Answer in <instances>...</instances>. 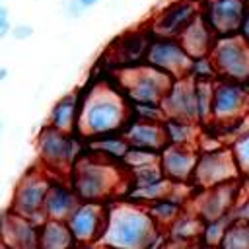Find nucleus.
I'll return each mask as SVG.
<instances>
[{"instance_id": "1", "label": "nucleus", "mask_w": 249, "mask_h": 249, "mask_svg": "<svg viewBox=\"0 0 249 249\" xmlns=\"http://www.w3.org/2000/svg\"><path fill=\"white\" fill-rule=\"evenodd\" d=\"M165 239V230L150 218L146 206L124 200L109 206L107 226L97 245L115 249H160Z\"/></svg>"}, {"instance_id": "2", "label": "nucleus", "mask_w": 249, "mask_h": 249, "mask_svg": "<svg viewBox=\"0 0 249 249\" xmlns=\"http://www.w3.org/2000/svg\"><path fill=\"white\" fill-rule=\"evenodd\" d=\"M130 121L128 99L123 97L111 86L99 84L89 89L82 99L78 130L86 138H97L105 134L123 132Z\"/></svg>"}, {"instance_id": "3", "label": "nucleus", "mask_w": 249, "mask_h": 249, "mask_svg": "<svg viewBox=\"0 0 249 249\" xmlns=\"http://www.w3.org/2000/svg\"><path fill=\"white\" fill-rule=\"evenodd\" d=\"M70 185L82 202H105L128 187V173L101 156H78L70 167Z\"/></svg>"}, {"instance_id": "4", "label": "nucleus", "mask_w": 249, "mask_h": 249, "mask_svg": "<svg viewBox=\"0 0 249 249\" xmlns=\"http://www.w3.org/2000/svg\"><path fill=\"white\" fill-rule=\"evenodd\" d=\"M171 84V76L146 62L121 72V86L128 103H161Z\"/></svg>"}, {"instance_id": "5", "label": "nucleus", "mask_w": 249, "mask_h": 249, "mask_svg": "<svg viewBox=\"0 0 249 249\" xmlns=\"http://www.w3.org/2000/svg\"><path fill=\"white\" fill-rule=\"evenodd\" d=\"M239 165L230 146H216L208 150H198V161L193 175V191L208 189L220 183L241 179Z\"/></svg>"}, {"instance_id": "6", "label": "nucleus", "mask_w": 249, "mask_h": 249, "mask_svg": "<svg viewBox=\"0 0 249 249\" xmlns=\"http://www.w3.org/2000/svg\"><path fill=\"white\" fill-rule=\"evenodd\" d=\"M243 198H245L243 183H241V179H233V181L220 183V185H214L208 189L193 191V198H191L189 206L204 222H210V220L231 214Z\"/></svg>"}, {"instance_id": "7", "label": "nucleus", "mask_w": 249, "mask_h": 249, "mask_svg": "<svg viewBox=\"0 0 249 249\" xmlns=\"http://www.w3.org/2000/svg\"><path fill=\"white\" fill-rule=\"evenodd\" d=\"M37 156L45 169L62 171L70 169L78 160V142L72 132H62L51 124L43 126L37 134Z\"/></svg>"}, {"instance_id": "8", "label": "nucleus", "mask_w": 249, "mask_h": 249, "mask_svg": "<svg viewBox=\"0 0 249 249\" xmlns=\"http://www.w3.org/2000/svg\"><path fill=\"white\" fill-rule=\"evenodd\" d=\"M51 181L53 177L49 173L29 169L16 185V191L12 196V210L41 224L45 220L43 204H45V196L51 187Z\"/></svg>"}, {"instance_id": "9", "label": "nucleus", "mask_w": 249, "mask_h": 249, "mask_svg": "<svg viewBox=\"0 0 249 249\" xmlns=\"http://www.w3.org/2000/svg\"><path fill=\"white\" fill-rule=\"evenodd\" d=\"M220 78L249 84V45L237 35L218 37L212 49Z\"/></svg>"}, {"instance_id": "10", "label": "nucleus", "mask_w": 249, "mask_h": 249, "mask_svg": "<svg viewBox=\"0 0 249 249\" xmlns=\"http://www.w3.org/2000/svg\"><path fill=\"white\" fill-rule=\"evenodd\" d=\"M191 62H193V56L185 51V47L181 45L179 39L154 35L150 49H148L146 64H150V66L158 68L160 72L177 80V78H185L189 74Z\"/></svg>"}, {"instance_id": "11", "label": "nucleus", "mask_w": 249, "mask_h": 249, "mask_svg": "<svg viewBox=\"0 0 249 249\" xmlns=\"http://www.w3.org/2000/svg\"><path fill=\"white\" fill-rule=\"evenodd\" d=\"M109 218V206L105 202H80L66 220L78 245H97L103 237Z\"/></svg>"}, {"instance_id": "12", "label": "nucleus", "mask_w": 249, "mask_h": 249, "mask_svg": "<svg viewBox=\"0 0 249 249\" xmlns=\"http://www.w3.org/2000/svg\"><path fill=\"white\" fill-rule=\"evenodd\" d=\"M202 14V0H173L165 4L150 21V29L158 37H175L179 35Z\"/></svg>"}, {"instance_id": "13", "label": "nucleus", "mask_w": 249, "mask_h": 249, "mask_svg": "<svg viewBox=\"0 0 249 249\" xmlns=\"http://www.w3.org/2000/svg\"><path fill=\"white\" fill-rule=\"evenodd\" d=\"M249 115V84L218 78L214 84L212 121L226 123Z\"/></svg>"}, {"instance_id": "14", "label": "nucleus", "mask_w": 249, "mask_h": 249, "mask_svg": "<svg viewBox=\"0 0 249 249\" xmlns=\"http://www.w3.org/2000/svg\"><path fill=\"white\" fill-rule=\"evenodd\" d=\"M249 12V0H202V18L218 37L237 35Z\"/></svg>"}, {"instance_id": "15", "label": "nucleus", "mask_w": 249, "mask_h": 249, "mask_svg": "<svg viewBox=\"0 0 249 249\" xmlns=\"http://www.w3.org/2000/svg\"><path fill=\"white\" fill-rule=\"evenodd\" d=\"M152 39H154V33L150 27L123 33L111 43V47L107 49V54L113 58V62L121 70L140 66L146 62Z\"/></svg>"}, {"instance_id": "16", "label": "nucleus", "mask_w": 249, "mask_h": 249, "mask_svg": "<svg viewBox=\"0 0 249 249\" xmlns=\"http://www.w3.org/2000/svg\"><path fill=\"white\" fill-rule=\"evenodd\" d=\"M198 161V148L189 146H165L160 152V165L163 175L173 183H193L195 167Z\"/></svg>"}, {"instance_id": "17", "label": "nucleus", "mask_w": 249, "mask_h": 249, "mask_svg": "<svg viewBox=\"0 0 249 249\" xmlns=\"http://www.w3.org/2000/svg\"><path fill=\"white\" fill-rule=\"evenodd\" d=\"M161 107L165 111V117H175V119L198 123L195 82L189 76L173 80L171 88L167 89L165 97L161 99Z\"/></svg>"}, {"instance_id": "18", "label": "nucleus", "mask_w": 249, "mask_h": 249, "mask_svg": "<svg viewBox=\"0 0 249 249\" xmlns=\"http://www.w3.org/2000/svg\"><path fill=\"white\" fill-rule=\"evenodd\" d=\"M0 241L14 249H41L39 247V224L10 210L0 230Z\"/></svg>"}, {"instance_id": "19", "label": "nucleus", "mask_w": 249, "mask_h": 249, "mask_svg": "<svg viewBox=\"0 0 249 249\" xmlns=\"http://www.w3.org/2000/svg\"><path fill=\"white\" fill-rule=\"evenodd\" d=\"M80 196L76 195L74 187L70 185V181L64 179H53L51 187L47 191L45 196V204H43V212L45 218H53V220H68L70 214L76 210V206L80 204Z\"/></svg>"}, {"instance_id": "20", "label": "nucleus", "mask_w": 249, "mask_h": 249, "mask_svg": "<svg viewBox=\"0 0 249 249\" xmlns=\"http://www.w3.org/2000/svg\"><path fill=\"white\" fill-rule=\"evenodd\" d=\"M123 134L128 140V144L136 146V148L161 152L167 146L165 132H163V123H148V121L130 119L126 123V126L123 128Z\"/></svg>"}, {"instance_id": "21", "label": "nucleus", "mask_w": 249, "mask_h": 249, "mask_svg": "<svg viewBox=\"0 0 249 249\" xmlns=\"http://www.w3.org/2000/svg\"><path fill=\"white\" fill-rule=\"evenodd\" d=\"M218 35L212 31V27L208 25V21L202 18V14L179 35L181 45L185 47V51L195 58V56H204L210 54L214 45H216Z\"/></svg>"}, {"instance_id": "22", "label": "nucleus", "mask_w": 249, "mask_h": 249, "mask_svg": "<svg viewBox=\"0 0 249 249\" xmlns=\"http://www.w3.org/2000/svg\"><path fill=\"white\" fill-rule=\"evenodd\" d=\"M202 231H204V220L191 208L187 206L175 222L165 230L167 239L171 241H181V243H200L202 241Z\"/></svg>"}, {"instance_id": "23", "label": "nucleus", "mask_w": 249, "mask_h": 249, "mask_svg": "<svg viewBox=\"0 0 249 249\" xmlns=\"http://www.w3.org/2000/svg\"><path fill=\"white\" fill-rule=\"evenodd\" d=\"M80 107H82V101L78 99L76 93L62 95L53 105V109L49 113V124L56 130L74 134L78 130V123H80Z\"/></svg>"}, {"instance_id": "24", "label": "nucleus", "mask_w": 249, "mask_h": 249, "mask_svg": "<svg viewBox=\"0 0 249 249\" xmlns=\"http://www.w3.org/2000/svg\"><path fill=\"white\" fill-rule=\"evenodd\" d=\"M163 132H165V140L169 146L198 148V142L202 136V124L195 121L167 117L163 121Z\"/></svg>"}, {"instance_id": "25", "label": "nucleus", "mask_w": 249, "mask_h": 249, "mask_svg": "<svg viewBox=\"0 0 249 249\" xmlns=\"http://www.w3.org/2000/svg\"><path fill=\"white\" fill-rule=\"evenodd\" d=\"M78 243L66 224V220L45 218L39 224V247L41 249H74Z\"/></svg>"}, {"instance_id": "26", "label": "nucleus", "mask_w": 249, "mask_h": 249, "mask_svg": "<svg viewBox=\"0 0 249 249\" xmlns=\"http://www.w3.org/2000/svg\"><path fill=\"white\" fill-rule=\"evenodd\" d=\"M173 185H175L173 181H169L167 177H163V179L154 181V183H148V185L128 187V191H126V195H124V200L134 202V204H140V206H148L150 202L167 196V195L171 193Z\"/></svg>"}, {"instance_id": "27", "label": "nucleus", "mask_w": 249, "mask_h": 249, "mask_svg": "<svg viewBox=\"0 0 249 249\" xmlns=\"http://www.w3.org/2000/svg\"><path fill=\"white\" fill-rule=\"evenodd\" d=\"M130 144L128 140L124 138V134H105V136H97V138H91V150L105 158V160H111V161H117V163H123L126 152H128Z\"/></svg>"}, {"instance_id": "28", "label": "nucleus", "mask_w": 249, "mask_h": 249, "mask_svg": "<svg viewBox=\"0 0 249 249\" xmlns=\"http://www.w3.org/2000/svg\"><path fill=\"white\" fill-rule=\"evenodd\" d=\"M214 84H216V82H195L196 111H198V123H200V124H206V123H210V121H212Z\"/></svg>"}, {"instance_id": "29", "label": "nucleus", "mask_w": 249, "mask_h": 249, "mask_svg": "<svg viewBox=\"0 0 249 249\" xmlns=\"http://www.w3.org/2000/svg\"><path fill=\"white\" fill-rule=\"evenodd\" d=\"M220 249H249V222L233 220L220 241Z\"/></svg>"}, {"instance_id": "30", "label": "nucleus", "mask_w": 249, "mask_h": 249, "mask_svg": "<svg viewBox=\"0 0 249 249\" xmlns=\"http://www.w3.org/2000/svg\"><path fill=\"white\" fill-rule=\"evenodd\" d=\"M193 82H216L220 78L216 62L212 58V54H204V56H195L187 74Z\"/></svg>"}, {"instance_id": "31", "label": "nucleus", "mask_w": 249, "mask_h": 249, "mask_svg": "<svg viewBox=\"0 0 249 249\" xmlns=\"http://www.w3.org/2000/svg\"><path fill=\"white\" fill-rule=\"evenodd\" d=\"M233 220H235V216H233V212H231V214H228V216H222V218L204 222L202 241H204V243H210V245H220L224 233L228 231V228L231 226Z\"/></svg>"}, {"instance_id": "32", "label": "nucleus", "mask_w": 249, "mask_h": 249, "mask_svg": "<svg viewBox=\"0 0 249 249\" xmlns=\"http://www.w3.org/2000/svg\"><path fill=\"white\" fill-rule=\"evenodd\" d=\"M130 105V119L148 121V123H163L165 111L161 103H128Z\"/></svg>"}, {"instance_id": "33", "label": "nucleus", "mask_w": 249, "mask_h": 249, "mask_svg": "<svg viewBox=\"0 0 249 249\" xmlns=\"http://www.w3.org/2000/svg\"><path fill=\"white\" fill-rule=\"evenodd\" d=\"M156 161H160V152L130 146L124 160H123V165H124V169H134V167L150 165V163H156Z\"/></svg>"}, {"instance_id": "34", "label": "nucleus", "mask_w": 249, "mask_h": 249, "mask_svg": "<svg viewBox=\"0 0 249 249\" xmlns=\"http://www.w3.org/2000/svg\"><path fill=\"white\" fill-rule=\"evenodd\" d=\"M230 148H231V152L235 156V161L239 165L241 175H249V132L239 136Z\"/></svg>"}, {"instance_id": "35", "label": "nucleus", "mask_w": 249, "mask_h": 249, "mask_svg": "<svg viewBox=\"0 0 249 249\" xmlns=\"http://www.w3.org/2000/svg\"><path fill=\"white\" fill-rule=\"evenodd\" d=\"M10 35H12L16 41H25V39H29V37L33 35V27H31L29 23H16V25H12Z\"/></svg>"}, {"instance_id": "36", "label": "nucleus", "mask_w": 249, "mask_h": 249, "mask_svg": "<svg viewBox=\"0 0 249 249\" xmlns=\"http://www.w3.org/2000/svg\"><path fill=\"white\" fill-rule=\"evenodd\" d=\"M233 216H235V220H245V222H249V196H245V198L239 202V206L233 210Z\"/></svg>"}, {"instance_id": "37", "label": "nucleus", "mask_w": 249, "mask_h": 249, "mask_svg": "<svg viewBox=\"0 0 249 249\" xmlns=\"http://www.w3.org/2000/svg\"><path fill=\"white\" fill-rule=\"evenodd\" d=\"M195 247H196V243H181V241L165 239V243L160 249H195Z\"/></svg>"}, {"instance_id": "38", "label": "nucleus", "mask_w": 249, "mask_h": 249, "mask_svg": "<svg viewBox=\"0 0 249 249\" xmlns=\"http://www.w3.org/2000/svg\"><path fill=\"white\" fill-rule=\"evenodd\" d=\"M66 10H68V14H70L72 18H78V16H80V14H82L86 8H84V6H82L78 0H70V2L66 4Z\"/></svg>"}, {"instance_id": "39", "label": "nucleus", "mask_w": 249, "mask_h": 249, "mask_svg": "<svg viewBox=\"0 0 249 249\" xmlns=\"http://www.w3.org/2000/svg\"><path fill=\"white\" fill-rule=\"evenodd\" d=\"M239 37L249 45V12H247V16H245V19H243V23H241V29H239Z\"/></svg>"}, {"instance_id": "40", "label": "nucleus", "mask_w": 249, "mask_h": 249, "mask_svg": "<svg viewBox=\"0 0 249 249\" xmlns=\"http://www.w3.org/2000/svg\"><path fill=\"white\" fill-rule=\"evenodd\" d=\"M10 31H12V25H10L8 16L6 18H0V39H4L6 35H10Z\"/></svg>"}, {"instance_id": "41", "label": "nucleus", "mask_w": 249, "mask_h": 249, "mask_svg": "<svg viewBox=\"0 0 249 249\" xmlns=\"http://www.w3.org/2000/svg\"><path fill=\"white\" fill-rule=\"evenodd\" d=\"M195 249H220V245H210V243L200 241V243H196V247H195Z\"/></svg>"}, {"instance_id": "42", "label": "nucleus", "mask_w": 249, "mask_h": 249, "mask_svg": "<svg viewBox=\"0 0 249 249\" xmlns=\"http://www.w3.org/2000/svg\"><path fill=\"white\" fill-rule=\"evenodd\" d=\"M78 2H80V4H82V6L86 8V10H88V8H91V6H95V4L99 2V0H78Z\"/></svg>"}, {"instance_id": "43", "label": "nucleus", "mask_w": 249, "mask_h": 249, "mask_svg": "<svg viewBox=\"0 0 249 249\" xmlns=\"http://www.w3.org/2000/svg\"><path fill=\"white\" fill-rule=\"evenodd\" d=\"M6 78H8V70L4 66H0V82H4Z\"/></svg>"}, {"instance_id": "44", "label": "nucleus", "mask_w": 249, "mask_h": 249, "mask_svg": "<svg viewBox=\"0 0 249 249\" xmlns=\"http://www.w3.org/2000/svg\"><path fill=\"white\" fill-rule=\"evenodd\" d=\"M6 214H8V212L0 208V230H2V224H4V220H6Z\"/></svg>"}, {"instance_id": "45", "label": "nucleus", "mask_w": 249, "mask_h": 249, "mask_svg": "<svg viewBox=\"0 0 249 249\" xmlns=\"http://www.w3.org/2000/svg\"><path fill=\"white\" fill-rule=\"evenodd\" d=\"M6 16H8V10L4 6H0V18H6Z\"/></svg>"}, {"instance_id": "46", "label": "nucleus", "mask_w": 249, "mask_h": 249, "mask_svg": "<svg viewBox=\"0 0 249 249\" xmlns=\"http://www.w3.org/2000/svg\"><path fill=\"white\" fill-rule=\"evenodd\" d=\"M0 249H14V247H10L8 243H4V241H0Z\"/></svg>"}, {"instance_id": "47", "label": "nucleus", "mask_w": 249, "mask_h": 249, "mask_svg": "<svg viewBox=\"0 0 249 249\" xmlns=\"http://www.w3.org/2000/svg\"><path fill=\"white\" fill-rule=\"evenodd\" d=\"M99 249H115V247H105V245H97Z\"/></svg>"}, {"instance_id": "48", "label": "nucleus", "mask_w": 249, "mask_h": 249, "mask_svg": "<svg viewBox=\"0 0 249 249\" xmlns=\"http://www.w3.org/2000/svg\"><path fill=\"white\" fill-rule=\"evenodd\" d=\"M88 249H99V247H88Z\"/></svg>"}, {"instance_id": "49", "label": "nucleus", "mask_w": 249, "mask_h": 249, "mask_svg": "<svg viewBox=\"0 0 249 249\" xmlns=\"http://www.w3.org/2000/svg\"><path fill=\"white\" fill-rule=\"evenodd\" d=\"M0 132H2V123H0Z\"/></svg>"}]
</instances>
